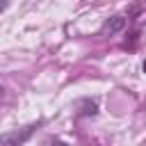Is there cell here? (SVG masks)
<instances>
[{
    "instance_id": "cell-1",
    "label": "cell",
    "mask_w": 146,
    "mask_h": 146,
    "mask_svg": "<svg viewBox=\"0 0 146 146\" xmlns=\"http://www.w3.org/2000/svg\"><path fill=\"white\" fill-rule=\"evenodd\" d=\"M39 125H41V123H30V125H25V128L2 132V137H0V146H23V144L36 132Z\"/></svg>"
},
{
    "instance_id": "cell-4",
    "label": "cell",
    "mask_w": 146,
    "mask_h": 146,
    "mask_svg": "<svg viewBox=\"0 0 146 146\" xmlns=\"http://www.w3.org/2000/svg\"><path fill=\"white\" fill-rule=\"evenodd\" d=\"M141 71H144V73H146V59H144V64H141Z\"/></svg>"
},
{
    "instance_id": "cell-2",
    "label": "cell",
    "mask_w": 146,
    "mask_h": 146,
    "mask_svg": "<svg viewBox=\"0 0 146 146\" xmlns=\"http://www.w3.org/2000/svg\"><path fill=\"white\" fill-rule=\"evenodd\" d=\"M125 23H128V18H125L123 14H116V16L107 18V21L103 23L100 34H116V32H121V30L125 27Z\"/></svg>"
},
{
    "instance_id": "cell-3",
    "label": "cell",
    "mask_w": 146,
    "mask_h": 146,
    "mask_svg": "<svg viewBox=\"0 0 146 146\" xmlns=\"http://www.w3.org/2000/svg\"><path fill=\"white\" fill-rule=\"evenodd\" d=\"M52 146H66L64 141H52Z\"/></svg>"
}]
</instances>
